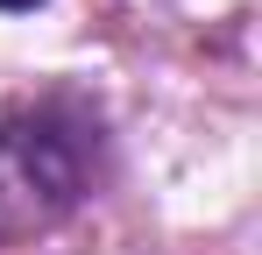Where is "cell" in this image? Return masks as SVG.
Returning <instances> with one entry per match:
<instances>
[{
    "label": "cell",
    "instance_id": "obj_1",
    "mask_svg": "<svg viewBox=\"0 0 262 255\" xmlns=\"http://www.w3.org/2000/svg\"><path fill=\"white\" fill-rule=\"evenodd\" d=\"M92 184V128L71 107H0V248L43 234Z\"/></svg>",
    "mask_w": 262,
    "mask_h": 255
},
{
    "label": "cell",
    "instance_id": "obj_2",
    "mask_svg": "<svg viewBox=\"0 0 262 255\" xmlns=\"http://www.w3.org/2000/svg\"><path fill=\"white\" fill-rule=\"evenodd\" d=\"M0 7H43V0H0Z\"/></svg>",
    "mask_w": 262,
    "mask_h": 255
}]
</instances>
